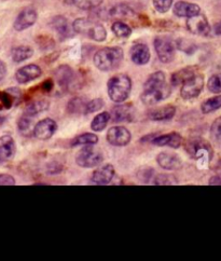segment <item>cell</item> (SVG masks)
I'll return each mask as SVG.
<instances>
[{
  "label": "cell",
  "mask_w": 221,
  "mask_h": 261,
  "mask_svg": "<svg viewBox=\"0 0 221 261\" xmlns=\"http://www.w3.org/2000/svg\"><path fill=\"white\" fill-rule=\"evenodd\" d=\"M42 74L41 68L36 64H30L26 66L21 67L17 69L15 72V80L20 83V85H25L31 81L36 80Z\"/></svg>",
  "instance_id": "obj_13"
},
{
  "label": "cell",
  "mask_w": 221,
  "mask_h": 261,
  "mask_svg": "<svg viewBox=\"0 0 221 261\" xmlns=\"http://www.w3.org/2000/svg\"><path fill=\"white\" fill-rule=\"evenodd\" d=\"M137 178L144 184H148L154 179V170L150 166H143L137 171Z\"/></svg>",
  "instance_id": "obj_35"
},
{
  "label": "cell",
  "mask_w": 221,
  "mask_h": 261,
  "mask_svg": "<svg viewBox=\"0 0 221 261\" xmlns=\"http://www.w3.org/2000/svg\"><path fill=\"white\" fill-rule=\"evenodd\" d=\"M115 174V167L112 164H106L94 171L93 175H92V181L100 186L108 185L114 179Z\"/></svg>",
  "instance_id": "obj_18"
},
{
  "label": "cell",
  "mask_w": 221,
  "mask_h": 261,
  "mask_svg": "<svg viewBox=\"0 0 221 261\" xmlns=\"http://www.w3.org/2000/svg\"><path fill=\"white\" fill-rule=\"evenodd\" d=\"M104 160L103 152L94 145H87L76 155V163L84 169H92L99 165Z\"/></svg>",
  "instance_id": "obj_5"
},
{
  "label": "cell",
  "mask_w": 221,
  "mask_h": 261,
  "mask_svg": "<svg viewBox=\"0 0 221 261\" xmlns=\"http://www.w3.org/2000/svg\"><path fill=\"white\" fill-rule=\"evenodd\" d=\"M210 135L217 143H221V117L217 118L211 124Z\"/></svg>",
  "instance_id": "obj_39"
},
{
  "label": "cell",
  "mask_w": 221,
  "mask_h": 261,
  "mask_svg": "<svg viewBox=\"0 0 221 261\" xmlns=\"http://www.w3.org/2000/svg\"><path fill=\"white\" fill-rule=\"evenodd\" d=\"M110 119H112V115L109 113H100L98 114L91 123V127L94 132H102V130L107 126L109 123Z\"/></svg>",
  "instance_id": "obj_30"
},
{
  "label": "cell",
  "mask_w": 221,
  "mask_h": 261,
  "mask_svg": "<svg viewBox=\"0 0 221 261\" xmlns=\"http://www.w3.org/2000/svg\"><path fill=\"white\" fill-rule=\"evenodd\" d=\"M207 88L211 93H221V73H216L209 78Z\"/></svg>",
  "instance_id": "obj_36"
},
{
  "label": "cell",
  "mask_w": 221,
  "mask_h": 261,
  "mask_svg": "<svg viewBox=\"0 0 221 261\" xmlns=\"http://www.w3.org/2000/svg\"><path fill=\"white\" fill-rule=\"evenodd\" d=\"M110 15L116 18H120V20H127V18L133 17L135 12L126 5H118L110 10Z\"/></svg>",
  "instance_id": "obj_28"
},
{
  "label": "cell",
  "mask_w": 221,
  "mask_h": 261,
  "mask_svg": "<svg viewBox=\"0 0 221 261\" xmlns=\"http://www.w3.org/2000/svg\"><path fill=\"white\" fill-rule=\"evenodd\" d=\"M107 90L110 99L115 102H118V104H121L131 94L132 80L127 74H116V76L109 79L107 83Z\"/></svg>",
  "instance_id": "obj_2"
},
{
  "label": "cell",
  "mask_w": 221,
  "mask_h": 261,
  "mask_svg": "<svg viewBox=\"0 0 221 261\" xmlns=\"http://www.w3.org/2000/svg\"><path fill=\"white\" fill-rule=\"evenodd\" d=\"M187 151L198 162L200 167H207L214 154L210 145L202 138H196L190 141L187 146Z\"/></svg>",
  "instance_id": "obj_4"
},
{
  "label": "cell",
  "mask_w": 221,
  "mask_h": 261,
  "mask_svg": "<svg viewBox=\"0 0 221 261\" xmlns=\"http://www.w3.org/2000/svg\"><path fill=\"white\" fill-rule=\"evenodd\" d=\"M187 29L190 33L206 37L210 34V25L204 14H198L187 20Z\"/></svg>",
  "instance_id": "obj_9"
},
{
  "label": "cell",
  "mask_w": 221,
  "mask_h": 261,
  "mask_svg": "<svg viewBox=\"0 0 221 261\" xmlns=\"http://www.w3.org/2000/svg\"><path fill=\"white\" fill-rule=\"evenodd\" d=\"M204 88V78L201 73H197L196 76H193L191 79L186 81L181 86L180 95L183 99L190 100L193 98H197L202 90Z\"/></svg>",
  "instance_id": "obj_7"
},
{
  "label": "cell",
  "mask_w": 221,
  "mask_h": 261,
  "mask_svg": "<svg viewBox=\"0 0 221 261\" xmlns=\"http://www.w3.org/2000/svg\"><path fill=\"white\" fill-rule=\"evenodd\" d=\"M153 184L158 186H172V185H178V179L172 174H159L153 179Z\"/></svg>",
  "instance_id": "obj_34"
},
{
  "label": "cell",
  "mask_w": 221,
  "mask_h": 261,
  "mask_svg": "<svg viewBox=\"0 0 221 261\" xmlns=\"http://www.w3.org/2000/svg\"><path fill=\"white\" fill-rule=\"evenodd\" d=\"M154 49L159 60L162 63L169 64L175 58V44L167 36H158L154 39Z\"/></svg>",
  "instance_id": "obj_6"
},
{
  "label": "cell",
  "mask_w": 221,
  "mask_h": 261,
  "mask_svg": "<svg viewBox=\"0 0 221 261\" xmlns=\"http://www.w3.org/2000/svg\"><path fill=\"white\" fill-rule=\"evenodd\" d=\"M177 48L181 50L182 52H185L186 54H192L196 51V45L193 44V42L187 40V39H179L177 40Z\"/></svg>",
  "instance_id": "obj_40"
},
{
  "label": "cell",
  "mask_w": 221,
  "mask_h": 261,
  "mask_svg": "<svg viewBox=\"0 0 221 261\" xmlns=\"http://www.w3.org/2000/svg\"><path fill=\"white\" fill-rule=\"evenodd\" d=\"M48 108H49V101L48 100H44V99L36 100V101H33L32 104H30L29 106L26 107L24 114L29 115L31 117H36V116H38L39 114L44 113L45 110H48Z\"/></svg>",
  "instance_id": "obj_27"
},
{
  "label": "cell",
  "mask_w": 221,
  "mask_h": 261,
  "mask_svg": "<svg viewBox=\"0 0 221 261\" xmlns=\"http://www.w3.org/2000/svg\"><path fill=\"white\" fill-rule=\"evenodd\" d=\"M105 105V102L102 98H95L93 100H90L87 102L86 107V114H92L95 111H99Z\"/></svg>",
  "instance_id": "obj_37"
},
{
  "label": "cell",
  "mask_w": 221,
  "mask_h": 261,
  "mask_svg": "<svg viewBox=\"0 0 221 261\" xmlns=\"http://www.w3.org/2000/svg\"><path fill=\"white\" fill-rule=\"evenodd\" d=\"M6 74H7V65L5 64V62L0 60V81L5 79Z\"/></svg>",
  "instance_id": "obj_43"
},
{
  "label": "cell",
  "mask_w": 221,
  "mask_h": 261,
  "mask_svg": "<svg viewBox=\"0 0 221 261\" xmlns=\"http://www.w3.org/2000/svg\"><path fill=\"white\" fill-rule=\"evenodd\" d=\"M12 60L15 63H22L31 59L34 55V50L30 45H20L12 50Z\"/></svg>",
  "instance_id": "obj_25"
},
{
  "label": "cell",
  "mask_w": 221,
  "mask_h": 261,
  "mask_svg": "<svg viewBox=\"0 0 221 261\" xmlns=\"http://www.w3.org/2000/svg\"><path fill=\"white\" fill-rule=\"evenodd\" d=\"M210 186H216V185H220L221 186V178L219 176H214L211 177L208 182Z\"/></svg>",
  "instance_id": "obj_44"
},
{
  "label": "cell",
  "mask_w": 221,
  "mask_h": 261,
  "mask_svg": "<svg viewBox=\"0 0 221 261\" xmlns=\"http://www.w3.org/2000/svg\"><path fill=\"white\" fill-rule=\"evenodd\" d=\"M124 53L119 46H106L94 54V65L102 71L117 69L123 61Z\"/></svg>",
  "instance_id": "obj_1"
},
{
  "label": "cell",
  "mask_w": 221,
  "mask_h": 261,
  "mask_svg": "<svg viewBox=\"0 0 221 261\" xmlns=\"http://www.w3.org/2000/svg\"><path fill=\"white\" fill-rule=\"evenodd\" d=\"M131 60L136 65H146L150 61V50L148 45L144 43H135L130 51Z\"/></svg>",
  "instance_id": "obj_16"
},
{
  "label": "cell",
  "mask_w": 221,
  "mask_h": 261,
  "mask_svg": "<svg viewBox=\"0 0 221 261\" xmlns=\"http://www.w3.org/2000/svg\"><path fill=\"white\" fill-rule=\"evenodd\" d=\"M131 139V132L124 126H114L107 133L108 143L115 147H124L130 144Z\"/></svg>",
  "instance_id": "obj_8"
},
{
  "label": "cell",
  "mask_w": 221,
  "mask_h": 261,
  "mask_svg": "<svg viewBox=\"0 0 221 261\" xmlns=\"http://www.w3.org/2000/svg\"><path fill=\"white\" fill-rule=\"evenodd\" d=\"M151 143L155 146H159V147L169 146L174 149H177L182 144V137L180 134H178L176 132H173V133L164 134L161 136H156L152 139Z\"/></svg>",
  "instance_id": "obj_20"
},
{
  "label": "cell",
  "mask_w": 221,
  "mask_h": 261,
  "mask_svg": "<svg viewBox=\"0 0 221 261\" xmlns=\"http://www.w3.org/2000/svg\"><path fill=\"white\" fill-rule=\"evenodd\" d=\"M57 129V122L53 119L45 118L43 120H40L38 123H36L34 128V136L40 139V141H47V139L51 138L54 135Z\"/></svg>",
  "instance_id": "obj_11"
},
{
  "label": "cell",
  "mask_w": 221,
  "mask_h": 261,
  "mask_svg": "<svg viewBox=\"0 0 221 261\" xmlns=\"http://www.w3.org/2000/svg\"><path fill=\"white\" fill-rule=\"evenodd\" d=\"M98 143V137L93 133H85L75 137L71 141V147L76 146H87V145H96Z\"/></svg>",
  "instance_id": "obj_29"
},
{
  "label": "cell",
  "mask_w": 221,
  "mask_h": 261,
  "mask_svg": "<svg viewBox=\"0 0 221 261\" xmlns=\"http://www.w3.org/2000/svg\"><path fill=\"white\" fill-rule=\"evenodd\" d=\"M156 162L163 170L167 171H177L182 166L180 158L177 154L170 152H161L156 156Z\"/></svg>",
  "instance_id": "obj_15"
},
{
  "label": "cell",
  "mask_w": 221,
  "mask_h": 261,
  "mask_svg": "<svg viewBox=\"0 0 221 261\" xmlns=\"http://www.w3.org/2000/svg\"><path fill=\"white\" fill-rule=\"evenodd\" d=\"M51 25L63 39H66L70 36V27L66 17L62 15L54 16L51 21Z\"/></svg>",
  "instance_id": "obj_24"
},
{
  "label": "cell",
  "mask_w": 221,
  "mask_h": 261,
  "mask_svg": "<svg viewBox=\"0 0 221 261\" xmlns=\"http://www.w3.org/2000/svg\"><path fill=\"white\" fill-rule=\"evenodd\" d=\"M198 69L196 67H185L176 72H174L171 77V82L174 87L182 86L183 83L191 79L193 76L198 73Z\"/></svg>",
  "instance_id": "obj_23"
},
{
  "label": "cell",
  "mask_w": 221,
  "mask_h": 261,
  "mask_svg": "<svg viewBox=\"0 0 221 261\" xmlns=\"http://www.w3.org/2000/svg\"><path fill=\"white\" fill-rule=\"evenodd\" d=\"M72 29L75 33L86 36L88 38L97 42H103L107 38L105 27L93 20H89V18H77L72 24Z\"/></svg>",
  "instance_id": "obj_3"
},
{
  "label": "cell",
  "mask_w": 221,
  "mask_h": 261,
  "mask_svg": "<svg viewBox=\"0 0 221 261\" xmlns=\"http://www.w3.org/2000/svg\"><path fill=\"white\" fill-rule=\"evenodd\" d=\"M172 5L173 0H153V7L159 13H167Z\"/></svg>",
  "instance_id": "obj_38"
},
{
  "label": "cell",
  "mask_w": 221,
  "mask_h": 261,
  "mask_svg": "<svg viewBox=\"0 0 221 261\" xmlns=\"http://www.w3.org/2000/svg\"><path fill=\"white\" fill-rule=\"evenodd\" d=\"M77 0H64V3L67 4V5H76Z\"/></svg>",
  "instance_id": "obj_46"
},
{
  "label": "cell",
  "mask_w": 221,
  "mask_h": 261,
  "mask_svg": "<svg viewBox=\"0 0 221 261\" xmlns=\"http://www.w3.org/2000/svg\"><path fill=\"white\" fill-rule=\"evenodd\" d=\"M41 89L44 92H51L52 89H53V81L51 79L45 80L41 85Z\"/></svg>",
  "instance_id": "obj_42"
},
{
  "label": "cell",
  "mask_w": 221,
  "mask_h": 261,
  "mask_svg": "<svg viewBox=\"0 0 221 261\" xmlns=\"http://www.w3.org/2000/svg\"><path fill=\"white\" fill-rule=\"evenodd\" d=\"M221 108V95L210 97L202 102L201 110L203 114H210Z\"/></svg>",
  "instance_id": "obj_31"
},
{
  "label": "cell",
  "mask_w": 221,
  "mask_h": 261,
  "mask_svg": "<svg viewBox=\"0 0 221 261\" xmlns=\"http://www.w3.org/2000/svg\"><path fill=\"white\" fill-rule=\"evenodd\" d=\"M14 177L9 174H0V186H14Z\"/></svg>",
  "instance_id": "obj_41"
},
{
  "label": "cell",
  "mask_w": 221,
  "mask_h": 261,
  "mask_svg": "<svg viewBox=\"0 0 221 261\" xmlns=\"http://www.w3.org/2000/svg\"><path fill=\"white\" fill-rule=\"evenodd\" d=\"M37 17H38V15H37V12L34 8L29 7L23 9L15 18L13 24L14 30L17 32H23L30 29V27H32L36 23Z\"/></svg>",
  "instance_id": "obj_10"
},
{
  "label": "cell",
  "mask_w": 221,
  "mask_h": 261,
  "mask_svg": "<svg viewBox=\"0 0 221 261\" xmlns=\"http://www.w3.org/2000/svg\"><path fill=\"white\" fill-rule=\"evenodd\" d=\"M215 32H216L217 35H221V22L218 23V24H216V26H215Z\"/></svg>",
  "instance_id": "obj_45"
},
{
  "label": "cell",
  "mask_w": 221,
  "mask_h": 261,
  "mask_svg": "<svg viewBox=\"0 0 221 261\" xmlns=\"http://www.w3.org/2000/svg\"><path fill=\"white\" fill-rule=\"evenodd\" d=\"M16 153V144L12 136L3 135L0 137V162L11 161Z\"/></svg>",
  "instance_id": "obj_14"
},
{
  "label": "cell",
  "mask_w": 221,
  "mask_h": 261,
  "mask_svg": "<svg viewBox=\"0 0 221 261\" xmlns=\"http://www.w3.org/2000/svg\"><path fill=\"white\" fill-rule=\"evenodd\" d=\"M170 94H171L170 87L165 86L163 88L144 90L141 98L144 104L146 105H154L156 102L167 99L170 96Z\"/></svg>",
  "instance_id": "obj_12"
},
{
  "label": "cell",
  "mask_w": 221,
  "mask_h": 261,
  "mask_svg": "<svg viewBox=\"0 0 221 261\" xmlns=\"http://www.w3.org/2000/svg\"><path fill=\"white\" fill-rule=\"evenodd\" d=\"M54 77L57 79L59 86L63 89H68L73 80V70L67 65H62L54 72Z\"/></svg>",
  "instance_id": "obj_21"
},
{
  "label": "cell",
  "mask_w": 221,
  "mask_h": 261,
  "mask_svg": "<svg viewBox=\"0 0 221 261\" xmlns=\"http://www.w3.org/2000/svg\"><path fill=\"white\" fill-rule=\"evenodd\" d=\"M112 118L115 122H131L135 118V108L131 104H120L113 109Z\"/></svg>",
  "instance_id": "obj_17"
},
{
  "label": "cell",
  "mask_w": 221,
  "mask_h": 261,
  "mask_svg": "<svg viewBox=\"0 0 221 261\" xmlns=\"http://www.w3.org/2000/svg\"><path fill=\"white\" fill-rule=\"evenodd\" d=\"M176 115V108L173 105H167L149 111L148 117L153 121H168Z\"/></svg>",
  "instance_id": "obj_22"
},
{
  "label": "cell",
  "mask_w": 221,
  "mask_h": 261,
  "mask_svg": "<svg viewBox=\"0 0 221 261\" xmlns=\"http://www.w3.org/2000/svg\"><path fill=\"white\" fill-rule=\"evenodd\" d=\"M113 33L119 38H128L132 35V29L122 21H116L112 26Z\"/></svg>",
  "instance_id": "obj_32"
},
{
  "label": "cell",
  "mask_w": 221,
  "mask_h": 261,
  "mask_svg": "<svg viewBox=\"0 0 221 261\" xmlns=\"http://www.w3.org/2000/svg\"><path fill=\"white\" fill-rule=\"evenodd\" d=\"M174 14L178 17H192L201 13L200 6L186 2H178L173 8Z\"/></svg>",
  "instance_id": "obj_19"
},
{
  "label": "cell",
  "mask_w": 221,
  "mask_h": 261,
  "mask_svg": "<svg viewBox=\"0 0 221 261\" xmlns=\"http://www.w3.org/2000/svg\"><path fill=\"white\" fill-rule=\"evenodd\" d=\"M86 107H87V102L82 99L81 97H75L69 100L68 105H67V110L70 114H86Z\"/></svg>",
  "instance_id": "obj_33"
},
{
  "label": "cell",
  "mask_w": 221,
  "mask_h": 261,
  "mask_svg": "<svg viewBox=\"0 0 221 261\" xmlns=\"http://www.w3.org/2000/svg\"><path fill=\"white\" fill-rule=\"evenodd\" d=\"M33 118L29 115H23L20 120H18L17 122V126H18V130H20V133L26 137H30L32 135H34V122H33Z\"/></svg>",
  "instance_id": "obj_26"
}]
</instances>
